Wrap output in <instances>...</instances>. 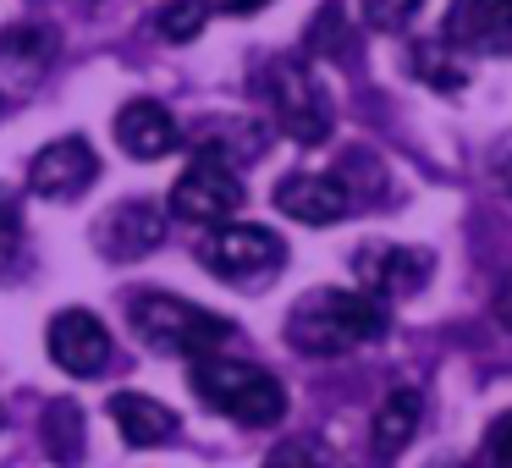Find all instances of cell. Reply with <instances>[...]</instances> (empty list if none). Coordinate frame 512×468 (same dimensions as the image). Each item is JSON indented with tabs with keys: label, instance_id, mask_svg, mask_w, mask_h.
<instances>
[{
	"label": "cell",
	"instance_id": "3957f363",
	"mask_svg": "<svg viewBox=\"0 0 512 468\" xmlns=\"http://www.w3.org/2000/svg\"><path fill=\"white\" fill-rule=\"evenodd\" d=\"M193 397L210 413H221V419L248 424V430L281 424V413H287V391H281V380L270 375V369L226 358V353L193 364Z\"/></svg>",
	"mask_w": 512,
	"mask_h": 468
},
{
	"label": "cell",
	"instance_id": "7a4b0ae2",
	"mask_svg": "<svg viewBox=\"0 0 512 468\" xmlns=\"http://www.w3.org/2000/svg\"><path fill=\"white\" fill-rule=\"evenodd\" d=\"M127 320H133V331L144 347H155V353H166V358H188V364L215 358L237 336V325L226 320V314H210V309H199V303L177 298V292H160V287L127 298Z\"/></svg>",
	"mask_w": 512,
	"mask_h": 468
},
{
	"label": "cell",
	"instance_id": "d6986e66",
	"mask_svg": "<svg viewBox=\"0 0 512 468\" xmlns=\"http://www.w3.org/2000/svg\"><path fill=\"white\" fill-rule=\"evenodd\" d=\"M265 468H342V463L314 441H287V446H276V452L265 457Z\"/></svg>",
	"mask_w": 512,
	"mask_h": 468
},
{
	"label": "cell",
	"instance_id": "4fadbf2b",
	"mask_svg": "<svg viewBox=\"0 0 512 468\" xmlns=\"http://www.w3.org/2000/svg\"><path fill=\"white\" fill-rule=\"evenodd\" d=\"M116 144L133 160H160L182 144V127L160 100H127L122 111H116Z\"/></svg>",
	"mask_w": 512,
	"mask_h": 468
},
{
	"label": "cell",
	"instance_id": "5b68a950",
	"mask_svg": "<svg viewBox=\"0 0 512 468\" xmlns=\"http://www.w3.org/2000/svg\"><path fill=\"white\" fill-rule=\"evenodd\" d=\"M243 204V177L232 171V160L221 149H199L182 166V177L171 182V215L193 226H226Z\"/></svg>",
	"mask_w": 512,
	"mask_h": 468
},
{
	"label": "cell",
	"instance_id": "44dd1931",
	"mask_svg": "<svg viewBox=\"0 0 512 468\" xmlns=\"http://www.w3.org/2000/svg\"><path fill=\"white\" fill-rule=\"evenodd\" d=\"M413 67H419V78L435 83V89H457V83H463V72L446 61V45H419L413 50Z\"/></svg>",
	"mask_w": 512,
	"mask_h": 468
},
{
	"label": "cell",
	"instance_id": "ac0fdd59",
	"mask_svg": "<svg viewBox=\"0 0 512 468\" xmlns=\"http://www.w3.org/2000/svg\"><path fill=\"white\" fill-rule=\"evenodd\" d=\"M204 17H210L204 0H166L160 17H155V28H160V39H171V45H188V39H199Z\"/></svg>",
	"mask_w": 512,
	"mask_h": 468
},
{
	"label": "cell",
	"instance_id": "52a82bcc",
	"mask_svg": "<svg viewBox=\"0 0 512 468\" xmlns=\"http://www.w3.org/2000/svg\"><path fill=\"white\" fill-rule=\"evenodd\" d=\"M94 177H100V155H94L89 138H56V144H45L28 160V193L50 204H67L78 193H89Z\"/></svg>",
	"mask_w": 512,
	"mask_h": 468
},
{
	"label": "cell",
	"instance_id": "7402d4cb",
	"mask_svg": "<svg viewBox=\"0 0 512 468\" xmlns=\"http://www.w3.org/2000/svg\"><path fill=\"white\" fill-rule=\"evenodd\" d=\"M479 468H512V413H501L485 430V446H479Z\"/></svg>",
	"mask_w": 512,
	"mask_h": 468
},
{
	"label": "cell",
	"instance_id": "6da1fadb",
	"mask_svg": "<svg viewBox=\"0 0 512 468\" xmlns=\"http://www.w3.org/2000/svg\"><path fill=\"white\" fill-rule=\"evenodd\" d=\"M391 314L380 298L369 292H342V287H314L309 298L292 303L287 314V342L309 358H336V353H353V347L386 336Z\"/></svg>",
	"mask_w": 512,
	"mask_h": 468
},
{
	"label": "cell",
	"instance_id": "484cf974",
	"mask_svg": "<svg viewBox=\"0 0 512 468\" xmlns=\"http://www.w3.org/2000/svg\"><path fill=\"white\" fill-rule=\"evenodd\" d=\"M501 182H507V188H512V166H507V171H501Z\"/></svg>",
	"mask_w": 512,
	"mask_h": 468
},
{
	"label": "cell",
	"instance_id": "30bf717a",
	"mask_svg": "<svg viewBox=\"0 0 512 468\" xmlns=\"http://www.w3.org/2000/svg\"><path fill=\"white\" fill-rule=\"evenodd\" d=\"M160 237H166V210H160L155 199H122L111 204V215L100 221V232H94V243H100L105 259H144L160 248Z\"/></svg>",
	"mask_w": 512,
	"mask_h": 468
},
{
	"label": "cell",
	"instance_id": "cb8c5ba5",
	"mask_svg": "<svg viewBox=\"0 0 512 468\" xmlns=\"http://www.w3.org/2000/svg\"><path fill=\"white\" fill-rule=\"evenodd\" d=\"M210 12H226V17H248V12H259V6H270V0H204Z\"/></svg>",
	"mask_w": 512,
	"mask_h": 468
},
{
	"label": "cell",
	"instance_id": "ba28073f",
	"mask_svg": "<svg viewBox=\"0 0 512 468\" xmlns=\"http://www.w3.org/2000/svg\"><path fill=\"white\" fill-rule=\"evenodd\" d=\"M276 210L303 226H336L353 210V193L336 171H292L276 182Z\"/></svg>",
	"mask_w": 512,
	"mask_h": 468
},
{
	"label": "cell",
	"instance_id": "9c48e42d",
	"mask_svg": "<svg viewBox=\"0 0 512 468\" xmlns=\"http://www.w3.org/2000/svg\"><path fill=\"white\" fill-rule=\"evenodd\" d=\"M45 347L56 358V369H67V375H100L111 364V331L89 309H61L45 331Z\"/></svg>",
	"mask_w": 512,
	"mask_h": 468
},
{
	"label": "cell",
	"instance_id": "8fae6325",
	"mask_svg": "<svg viewBox=\"0 0 512 468\" xmlns=\"http://www.w3.org/2000/svg\"><path fill=\"white\" fill-rule=\"evenodd\" d=\"M446 45L474 56H512V0H452Z\"/></svg>",
	"mask_w": 512,
	"mask_h": 468
},
{
	"label": "cell",
	"instance_id": "9a60e30c",
	"mask_svg": "<svg viewBox=\"0 0 512 468\" xmlns=\"http://www.w3.org/2000/svg\"><path fill=\"white\" fill-rule=\"evenodd\" d=\"M419 424H424V397H419V386H397V391H391V397L375 408V430H369V441H375L380 457H397L402 446L419 435Z\"/></svg>",
	"mask_w": 512,
	"mask_h": 468
},
{
	"label": "cell",
	"instance_id": "277c9868",
	"mask_svg": "<svg viewBox=\"0 0 512 468\" xmlns=\"http://www.w3.org/2000/svg\"><path fill=\"white\" fill-rule=\"evenodd\" d=\"M199 265L210 270L215 281L259 287V281H270L281 265H287V243H281L270 226L232 221V226H215V232L199 243Z\"/></svg>",
	"mask_w": 512,
	"mask_h": 468
},
{
	"label": "cell",
	"instance_id": "5bb4252c",
	"mask_svg": "<svg viewBox=\"0 0 512 468\" xmlns=\"http://www.w3.org/2000/svg\"><path fill=\"white\" fill-rule=\"evenodd\" d=\"M105 413H111L116 435H122L127 446H138V452L177 441V413H171L166 402L144 397V391H116V397L105 402Z\"/></svg>",
	"mask_w": 512,
	"mask_h": 468
},
{
	"label": "cell",
	"instance_id": "d4e9b609",
	"mask_svg": "<svg viewBox=\"0 0 512 468\" xmlns=\"http://www.w3.org/2000/svg\"><path fill=\"white\" fill-rule=\"evenodd\" d=\"M0 221H17V199L6 188H0Z\"/></svg>",
	"mask_w": 512,
	"mask_h": 468
},
{
	"label": "cell",
	"instance_id": "2e32d148",
	"mask_svg": "<svg viewBox=\"0 0 512 468\" xmlns=\"http://www.w3.org/2000/svg\"><path fill=\"white\" fill-rule=\"evenodd\" d=\"M50 56H56V39L39 23H23V28H6L0 34V67L17 78V89H34L39 72L50 67Z\"/></svg>",
	"mask_w": 512,
	"mask_h": 468
},
{
	"label": "cell",
	"instance_id": "4316f807",
	"mask_svg": "<svg viewBox=\"0 0 512 468\" xmlns=\"http://www.w3.org/2000/svg\"><path fill=\"white\" fill-rule=\"evenodd\" d=\"M0 424H6V408H0Z\"/></svg>",
	"mask_w": 512,
	"mask_h": 468
},
{
	"label": "cell",
	"instance_id": "e0dca14e",
	"mask_svg": "<svg viewBox=\"0 0 512 468\" xmlns=\"http://www.w3.org/2000/svg\"><path fill=\"white\" fill-rule=\"evenodd\" d=\"M39 441H45L50 463L56 468H78L83 463V446H89V430H83V408L72 397H56L39 419Z\"/></svg>",
	"mask_w": 512,
	"mask_h": 468
},
{
	"label": "cell",
	"instance_id": "7c38bea8",
	"mask_svg": "<svg viewBox=\"0 0 512 468\" xmlns=\"http://www.w3.org/2000/svg\"><path fill=\"white\" fill-rule=\"evenodd\" d=\"M353 270L369 298H386V292L424 287L430 281V254L424 248H402V243H364L353 254Z\"/></svg>",
	"mask_w": 512,
	"mask_h": 468
},
{
	"label": "cell",
	"instance_id": "ffe728a7",
	"mask_svg": "<svg viewBox=\"0 0 512 468\" xmlns=\"http://www.w3.org/2000/svg\"><path fill=\"white\" fill-rule=\"evenodd\" d=\"M419 6H424V0H364V23L380 28V34H397V28L413 23Z\"/></svg>",
	"mask_w": 512,
	"mask_h": 468
},
{
	"label": "cell",
	"instance_id": "8992f818",
	"mask_svg": "<svg viewBox=\"0 0 512 468\" xmlns=\"http://www.w3.org/2000/svg\"><path fill=\"white\" fill-rule=\"evenodd\" d=\"M265 94H270V116L292 144H325L331 138V100L303 61H276L265 78Z\"/></svg>",
	"mask_w": 512,
	"mask_h": 468
},
{
	"label": "cell",
	"instance_id": "603a6c76",
	"mask_svg": "<svg viewBox=\"0 0 512 468\" xmlns=\"http://www.w3.org/2000/svg\"><path fill=\"white\" fill-rule=\"evenodd\" d=\"M490 309H496V325H501V331H512V276L496 287V303H490Z\"/></svg>",
	"mask_w": 512,
	"mask_h": 468
}]
</instances>
